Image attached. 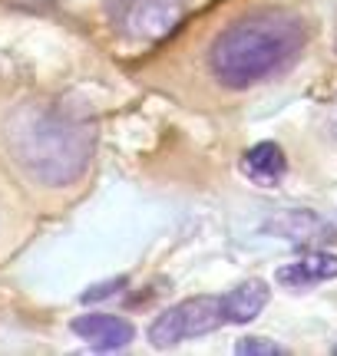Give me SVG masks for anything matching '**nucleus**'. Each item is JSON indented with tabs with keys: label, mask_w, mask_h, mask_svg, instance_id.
Instances as JSON below:
<instances>
[{
	"label": "nucleus",
	"mask_w": 337,
	"mask_h": 356,
	"mask_svg": "<svg viewBox=\"0 0 337 356\" xmlns=\"http://www.w3.org/2000/svg\"><path fill=\"white\" fill-rule=\"evenodd\" d=\"M242 172H245L255 185L272 188V185H278L288 172L285 149H281L278 142H255V145L245 149V155H242Z\"/></svg>",
	"instance_id": "nucleus-7"
},
{
	"label": "nucleus",
	"mask_w": 337,
	"mask_h": 356,
	"mask_svg": "<svg viewBox=\"0 0 337 356\" xmlns=\"http://www.w3.org/2000/svg\"><path fill=\"white\" fill-rule=\"evenodd\" d=\"M272 300V287L265 280L251 277L245 284H238L235 291L221 297V310H225V323H248L255 320Z\"/></svg>",
	"instance_id": "nucleus-8"
},
{
	"label": "nucleus",
	"mask_w": 337,
	"mask_h": 356,
	"mask_svg": "<svg viewBox=\"0 0 337 356\" xmlns=\"http://www.w3.org/2000/svg\"><path fill=\"white\" fill-rule=\"evenodd\" d=\"M0 139L7 159L33 185L60 188L86 172L96 132L86 115L56 102H24L3 119Z\"/></svg>",
	"instance_id": "nucleus-1"
},
{
	"label": "nucleus",
	"mask_w": 337,
	"mask_h": 356,
	"mask_svg": "<svg viewBox=\"0 0 337 356\" xmlns=\"http://www.w3.org/2000/svg\"><path fill=\"white\" fill-rule=\"evenodd\" d=\"M70 330L77 333L79 340H86L93 350H103V353L130 346L132 337H136V327L126 317H116V314H83L70 323Z\"/></svg>",
	"instance_id": "nucleus-5"
},
{
	"label": "nucleus",
	"mask_w": 337,
	"mask_h": 356,
	"mask_svg": "<svg viewBox=\"0 0 337 356\" xmlns=\"http://www.w3.org/2000/svg\"><path fill=\"white\" fill-rule=\"evenodd\" d=\"M106 17L126 43H156L179 24L182 0H106Z\"/></svg>",
	"instance_id": "nucleus-4"
},
{
	"label": "nucleus",
	"mask_w": 337,
	"mask_h": 356,
	"mask_svg": "<svg viewBox=\"0 0 337 356\" xmlns=\"http://www.w3.org/2000/svg\"><path fill=\"white\" fill-rule=\"evenodd\" d=\"M238 353H248V356H274V353H285V346L272 343V340H261V337H245V340H238L235 346Z\"/></svg>",
	"instance_id": "nucleus-9"
},
{
	"label": "nucleus",
	"mask_w": 337,
	"mask_h": 356,
	"mask_svg": "<svg viewBox=\"0 0 337 356\" xmlns=\"http://www.w3.org/2000/svg\"><path fill=\"white\" fill-rule=\"evenodd\" d=\"M225 327V310H221V297H189L182 304L162 310L152 323H149V343L156 350L179 346L185 340L205 337V333Z\"/></svg>",
	"instance_id": "nucleus-3"
},
{
	"label": "nucleus",
	"mask_w": 337,
	"mask_h": 356,
	"mask_svg": "<svg viewBox=\"0 0 337 356\" xmlns=\"http://www.w3.org/2000/svg\"><path fill=\"white\" fill-rule=\"evenodd\" d=\"M334 277H337V254H331V251H308L298 261L278 267V274H274V280L281 287H291V291L314 287V284H324V280Z\"/></svg>",
	"instance_id": "nucleus-6"
},
{
	"label": "nucleus",
	"mask_w": 337,
	"mask_h": 356,
	"mask_svg": "<svg viewBox=\"0 0 337 356\" xmlns=\"http://www.w3.org/2000/svg\"><path fill=\"white\" fill-rule=\"evenodd\" d=\"M308 24L291 10H255L221 26L208 47V73L225 89L258 86L298 60Z\"/></svg>",
	"instance_id": "nucleus-2"
},
{
	"label": "nucleus",
	"mask_w": 337,
	"mask_h": 356,
	"mask_svg": "<svg viewBox=\"0 0 337 356\" xmlns=\"http://www.w3.org/2000/svg\"><path fill=\"white\" fill-rule=\"evenodd\" d=\"M123 284H126V277L106 280V287H93V291H86V293H83V300H100V297H109V293H116Z\"/></svg>",
	"instance_id": "nucleus-10"
}]
</instances>
